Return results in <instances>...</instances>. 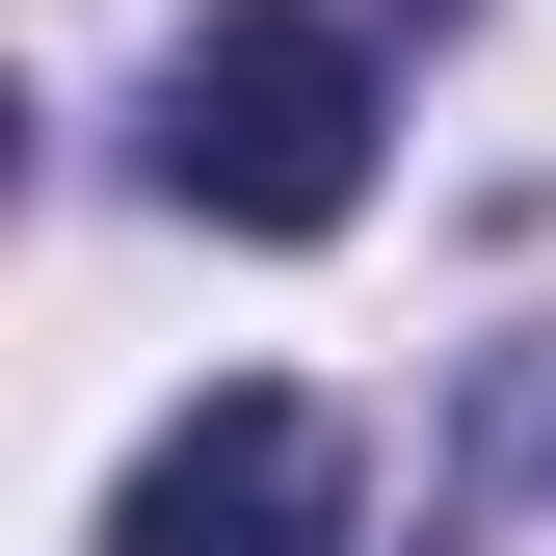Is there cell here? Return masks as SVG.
Wrapping results in <instances>:
<instances>
[{
	"label": "cell",
	"mask_w": 556,
	"mask_h": 556,
	"mask_svg": "<svg viewBox=\"0 0 556 556\" xmlns=\"http://www.w3.org/2000/svg\"><path fill=\"white\" fill-rule=\"evenodd\" d=\"M132 132H160V213H213V239H344V213H371V27L213 0Z\"/></svg>",
	"instance_id": "cell-1"
},
{
	"label": "cell",
	"mask_w": 556,
	"mask_h": 556,
	"mask_svg": "<svg viewBox=\"0 0 556 556\" xmlns=\"http://www.w3.org/2000/svg\"><path fill=\"white\" fill-rule=\"evenodd\" d=\"M344 504H371L344 397L239 371V397H186V425H160V451L106 477V556H344Z\"/></svg>",
	"instance_id": "cell-2"
},
{
	"label": "cell",
	"mask_w": 556,
	"mask_h": 556,
	"mask_svg": "<svg viewBox=\"0 0 556 556\" xmlns=\"http://www.w3.org/2000/svg\"><path fill=\"white\" fill-rule=\"evenodd\" d=\"M425 556H451V530H425Z\"/></svg>",
	"instance_id": "cell-3"
}]
</instances>
